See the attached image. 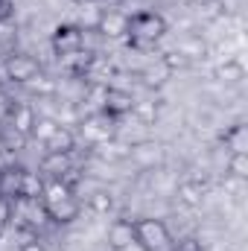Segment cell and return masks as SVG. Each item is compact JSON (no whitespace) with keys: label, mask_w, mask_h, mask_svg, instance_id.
<instances>
[{"label":"cell","mask_w":248,"mask_h":251,"mask_svg":"<svg viewBox=\"0 0 248 251\" xmlns=\"http://www.w3.org/2000/svg\"><path fill=\"white\" fill-rule=\"evenodd\" d=\"M167 35V18L158 12H137L128 18V38L134 50H155V44Z\"/></svg>","instance_id":"cell-1"},{"label":"cell","mask_w":248,"mask_h":251,"mask_svg":"<svg viewBox=\"0 0 248 251\" xmlns=\"http://www.w3.org/2000/svg\"><path fill=\"white\" fill-rule=\"evenodd\" d=\"M134 240L146 251H170L173 249V234H170L167 222L155 219V216L134 219Z\"/></svg>","instance_id":"cell-2"},{"label":"cell","mask_w":248,"mask_h":251,"mask_svg":"<svg viewBox=\"0 0 248 251\" xmlns=\"http://www.w3.org/2000/svg\"><path fill=\"white\" fill-rule=\"evenodd\" d=\"M50 44L56 50V56H67V53H76L85 47V29L76 26V24H62L53 29L50 35Z\"/></svg>","instance_id":"cell-3"},{"label":"cell","mask_w":248,"mask_h":251,"mask_svg":"<svg viewBox=\"0 0 248 251\" xmlns=\"http://www.w3.org/2000/svg\"><path fill=\"white\" fill-rule=\"evenodd\" d=\"M41 73V64L38 59H32V56H26V53H12L9 59H6V76L15 82V85H26L32 76H38Z\"/></svg>","instance_id":"cell-4"},{"label":"cell","mask_w":248,"mask_h":251,"mask_svg":"<svg viewBox=\"0 0 248 251\" xmlns=\"http://www.w3.org/2000/svg\"><path fill=\"white\" fill-rule=\"evenodd\" d=\"M79 131H82V137H85L91 146H97V143H102V140L114 137V131H111V117H108V114H102V111L82 117V120H79Z\"/></svg>","instance_id":"cell-5"},{"label":"cell","mask_w":248,"mask_h":251,"mask_svg":"<svg viewBox=\"0 0 248 251\" xmlns=\"http://www.w3.org/2000/svg\"><path fill=\"white\" fill-rule=\"evenodd\" d=\"M94 29L102 38H123V35H128V15L117 12V9H102Z\"/></svg>","instance_id":"cell-6"},{"label":"cell","mask_w":248,"mask_h":251,"mask_svg":"<svg viewBox=\"0 0 248 251\" xmlns=\"http://www.w3.org/2000/svg\"><path fill=\"white\" fill-rule=\"evenodd\" d=\"M131 105H134L131 91H125V88H111V85H108V97H105L102 114H108L111 120H117V117L131 114Z\"/></svg>","instance_id":"cell-7"},{"label":"cell","mask_w":248,"mask_h":251,"mask_svg":"<svg viewBox=\"0 0 248 251\" xmlns=\"http://www.w3.org/2000/svg\"><path fill=\"white\" fill-rule=\"evenodd\" d=\"M35 117H38V114H35L32 105H26V102H18V105H15V102H12L6 120H9V128H12V131H18L21 137H29V131H32V126H35Z\"/></svg>","instance_id":"cell-8"},{"label":"cell","mask_w":248,"mask_h":251,"mask_svg":"<svg viewBox=\"0 0 248 251\" xmlns=\"http://www.w3.org/2000/svg\"><path fill=\"white\" fill-rule=\"evenodd\" d=\"M38 170H41V176H47V178H64V176L73 170V161H70V155H64V152H44Z\"/></svg>","instance_id":"cell-9"},{"label":"cell","mask_w":248,"mask_h":251,"mask_svg":"<svg viewBox=\"0 0 248 251\" xmlns=\"http://www.w3.org/2000/svg\"><path fill=\"white\" fill-rule=\"evenodd\" d=\"M128 152H131V143H125L120 137H108V140H102V143L94 146V155H97L99 161H108V164L128 158Z\"/></svg>","instance_id":"cell-10"},{"label":"cell","mask_w":248,"mask_h":251,"mask_svg":"<svg viewBox=\"0 0 248 251\" xmlns=\"http://www.w3.org/2000/svg\"><path fill=\"white\" fill-rule=\"evenodd\" d=\"M41 146H44V152H64V155H70L76 149V131L70 126H59Z\"/></svg>","instance_id":"cell-11"},{"label":"cell","mask_w":248,"mask_h":251,"mask_svg":"<svg viewBox=\"0 0 248 251\" xmlns=\"http://www.w3.org/2000/svg\"><path fill=\"white\" fill-rule=\"evenodd\" d=\"M44 210H47V219L56 225H70L73 219H79V201L73 196L59 201V204H44Z\"/></svg>","instance_id":"cell-12"},{"label":"cell","mask_w":248,"mask_h":251,"mask_svg":"<svg viewBox=\"0 0 248 251\" xmlns=\"http://www.w3.org/2000/svg\"><path fill=\"white\" fill-rule=\"evenodd\" d=\"M131 243H137L134 240V222L131 219H117V222H111V228H108V246L114 251L125 249V246H131Z\"/></svg>","instance_id":"cell-13"},{"label":"cell","mask_w":248,"mask_h":251,"mask_svg":"<svg viewBox=\"0 0 248 251\" xmlns=\"http://www.w3.org/2000/svg\"><path fill=\"white\" fill-rule=\"evenodd\" d=\"M175 196H178V201L184 207H201V201H204V181L187 178V181H181L175 187Z\"/></svg>","instance_id":"cell-14"},{"label":"cell","mask_w":248,"mask_h":251,"mask_svg":"<svg viewBox=\"0 0 248 251\" xmlns=\"http://www.w3.org/2000/svg\"><path fill=\"white\" fill-rule=\"evenodd\" d=\"M21 167H0V199L15 201L21 193Z\"/></svg>","instance_id":"cell-15"},{"label":"cell","mask_w":248,"mask_h":251,"mask_svg":"<svg viewBox=\"0 0 248 251\" xmlns=\"http://www.w3.org/2000/svg\"><path fill=\"white\" fill-rule=\"evenodd\" d=\"M73 196V187L64 178H44V190H41V201L44 204H59L64 199Z\"/></svg>","instance_id":"cell-16"},{"label":"cell","mask_w":248,"mask_h":251,"mask_svg":"<svg viewBox=\"0 0 248 251\" xmlns=\"http://www.w3.org/2000/svg\"><path fill=\"white\" fill-rule=\"evenodd\" d=\"M91 64H94V53L91 50H76V53H67L62 56V67L64 70H70L73 76H82V73H88L91 70Z\"/></svg>","instance_id":"cell-17"},{"label":"cell","mask_w":248,"mask_h":251,"mask_svg":"<svg viewBox=\"0 0 248 251\" xmlns=\"http://www.w3.org/2000/svg\"><path fill=\"white\" fill-rule=\"evenodd\" d=\"M216 79L222 85H240L246 79V67H243V62H237V59H225L222 64H216Z\"/></svg>","instance_id":"cell-18"},{"label":"cell","mask_w":248,"mask_h":251,"mask_svg":"<svg viewBox=\"0 0 248 251\" xmlns=\"http://www.w3.org/2000/svg\"><path fill=\"white\" fill-rule=\"evenodd\" d=\"M175 50H178V53H181L190 64L207 56V44H204V38H201V35H187V38H181Z\"/></svg>","instance_id":"cell-19"},{"label":"cell","mask_w":248,"mask_h":251,"mask_svg":"<svg viewBox=\"0 0 248 251\" xmlns=\"http://www.w3.org/2000/svg\"><path fill=\"white\" fill-rule=\"evenodd\" d=\"M105 97H108V82H88V85H85V102H88V114H97V111H102V105H105Z\"/></svg>","instance_id":"cell-20"},{"label":"cell","mask_w":248,"mask_h":251,"mask_svg":"<svg viewBox=\"0 0 248 251\" xmlns=\"http://www.w3.org/2000/svg\"><path fill=\"white\" fill-rule=\"evenodd\" d=\"M41 190H44V176L41 173H32V170L21 173V193H18V199H41Z\"/></svg>","instance_id":"cell-21"},{"label":"cell","mask_w":248,"mask_h":251,"mask_svg":"<svg viewBox=\"0 0 248 251\" xmlns=\"http://www.w3.org/2000/svg\"><path fill=\"white\" fill-rule=\"evenodd\" d=\"M128 158H134L140 167H155L158 164V158H161V146L158 143H134L131 146V152H128Z\"/></svg>","instance_id":"cell-22"},{"label":"cell","mask_w":248,"mask_h":251,"mask_svg":"<svg viewBox=\"0 0 248 251\" xmlns=\"http://www.w3.org/2000/svg\"><path fill=\"white\" fill-rule=\"evenodd\" d=\"M222 140H225V146H228L231 152H248V126H243V123L231 126V128L222 134Z\"/></svg>","instance_id":"cell-23"},{"label":"cell","mask_w":248,"mask_h":251,"mask_svg":"<svg viewBox=\"0 0 248 251\" xmlns=\"http://www.w3.org/2000/svg\"><path fill=\"white\" fill-rule=\"evenodd\" d=\"M131 114H134V120L140 126H155V120H158V102H152V100H134Z\"/></svg>","instance_id":"cell-24"},{"label":"cell","mask_w":248,"mask_h":251,"mask_svg":"<svg viewBox=\"0 0 248 251\" xmlns=\"http://www.w3.org/2000/svg\"><path fill=\"white\" fill-rule=\"evenodd\" d=\"M91 210L99 213V216L111 213V210H114V196H111V190H94V193H91Z\"/></svg>","instance_id":"cell-25"},{"label":"cell","mask_w":248,"mask_h":251,"mask_svg":"<svg viewBox=\"0 0 248 251\" xmlns=\"http://www.w3.org/2000/svg\"><path fill=\"white\" fill-rule=\"evenodd\" d=\"M228 176L246 181L248 178V152H231V158H228Z\"/></svg>","instance_id":"cell-26"},{"label":"cell","mask_w":248,"mask_h":251,"mask_svg":"<svg viewBox=\"0 0 248 251\" xmlns=\"http://www.w3.org/2000/svg\"><path fill=\"white\" fill-rule=\"evenodd\" d=\"M56 128H59V120H56V117H35V126H32L29 137H35L38 143H44Z\"/></svg>","instance_id":"cell-27"},{"label":"cell","mask_w":248,"mask_h":251,"mask_svg":"<svg viewBox=\"0 0 248 251\" xmlns=\"http://www.w3.org/2000/svg\"><path fill=\"white\" fill-rule=\"evenodd\" d=\"M26 88H29L32 94H41V97H50V94L56 91V82H53L50 76H44V73H38V76H32V79L26 82Z\"/></svg>","instance_id":"cell-28"},{"label":"cell","mask_w":248,"mask_h":251,"mask_svg":"<svg viewBox=\"0 0 248 251\" xmlns=\"http://www.w3.org/2000/svg\"><path fill=\"white\" fill-rule=\"evenodd\" d=\"M161 64H164L167 73H175V70H187V67H190V62H187L178 50H167V53L161 56Z\"/></svg>","instance_id":"cell-29"},{"label":"cell","mask_w":248,"mask_h":251,"mask_svg":"<svg viewBox=\"0 0 248 251\" xmlns=\"http://www.w3.org/2000/svg\"><path fill=\"white\" fill-rule=\"evenodd\" d=\"M201 15L213 21V18H222V15H228V9H225L219 0H207V3H201Z\"/></svg>","instance_id":"cell-30"},{"label":"cell","mask_w":248,"mask_h":251,"mask_svg":"<svg viewBox=\"0 0 248 251\" xmlns=\"http://www.w3.org/2000/svg\"><path fill=\"white\" fill-rule=\"evenodd\" d=\"M170 251H204V249H201V243H198V240H193V237H190V240H181L178 246L173 243V249H170Z\"/></svg>","instance_id":"cell-31"},{"label":"cell","mask_w":248,"mask_h":251,"mask_svg":"<svg viewBox=\"0 0 248 251\" xmlns=\"http://www.w3.org/2000/svg\"><path fill=\"white\" fill-rule=\"evenodd\" d=\"M0 222H12V201L9 199H0Z\"/></svg>","instance_id":"cell-32"},{"label":"cell","mask_w":248,"mask_h":251,"mask_svg":"<svg viewBox=\"0 0 248 251\" xmlns=\"http://www.w3.org/2000/svg\"><path fill=\"white\" fill-rule=\"evenodd\" d=\"M12 9H15L12 0H0V24H6V21L12 18Z\"/></svg>","instance_id":"cell-33"},{"label":"cell","mask_w":248,"mask_h":251,"mask_svg":"<svg viewBox=\"0 0 248 251\" xmlns=\"http://www.w3.org/2000/svg\"><path fill=\"white\" fill-rule=\"evenodd\" d=\"M9 108H12V100L0 91V120H3V117H9Z\"/></svg>","instance_id":"cell-34"},{"label":"cell","mask_w":248,"mask_h":251,"mask_svg":"<svg viewBox=\"0 0 248 251\" xmlns=\"http://www.w3.org/2000/svg\"><path fill=\"white\" fill-rule=\"evenodd\" d=\"M21 251H47V246L38 243V240H26V243L21 246Z\"/></svg>","instance_id":"cell-35"},{"label":"cell","mask_w":248,"mask_h":251,"mask_svg":"<svg viewBox=\"0 0 248 251\" xmlns=\"http://www.w3.org/2000/svg\"><path fill=\"white\" fill-rule=\"evenodd\" d=\"M97 6H117V3H123V0H94Z\"/></svg>","instance_id":"cell-36"},{"label":"cell","mask_w":248,"mask_h":251,"mask_svg":"<svg viewBox=\"0 0 248 251\" xmlns=\"http://www.w3.org/2000/svg\"><path fill=\"white\" fill-rule=\"evenodd\" d=\"M120 251H146L140 243H131V246H125V249H120Z\"/></svg>","instance_id":"cell-37"},{"label":"cell","mask_w":248,"mask_h":251,"mask_svg":"<svg viewBox=\"0 0 248 251\" xmlns=\"http://www.w3.org/2000/svg\"><path fill=\"white\" fill-rule=\"evenodd\" d=\"M187 3H193V6H201V3H207V0H187Z\"/></svg>","instance_id":"cell-38"},{"label":"cell","mask_w":248,"mask_h":251,"mask_svg":"<svg viewBox=\"0 0 248 251\" xmlns=\"http://www.w3.org/2000/svg\"><path fill=\"white\" fill-rule=\"evenodd\" d=\"M3 228H6V225H3V222H0V237H3Z\"/></svg>","instance_id":"cell-39"}]
</instances>
